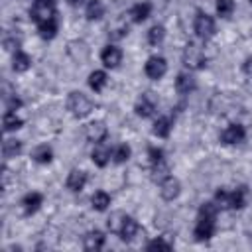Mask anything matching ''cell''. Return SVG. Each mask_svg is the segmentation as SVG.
Listing matches in <instances>:
<instances>
[{
    "instance_id": "6da1fadb",
    "label": "cell",
    "mask_w": 252,
    "mask_h": 252,
    "mask_svg": "<svg viewBox=\"0 0 252 252\" xmlns=\"http://www.w3.org/2000/svg\"><path fill=\"white\" fill-rule=\"evenodd\" d=\"M217 213H219V207L215 205V201H207V203H203L199 207V217H197V222H195V228H193L195 240L203 242V240H209L215 234Z\"/></svg>"
},
{
    "instance_id": "7a4b0ae2",
    "label": "cell",
    "mask_w": 252,
    "mask_h": 252,
    "mask_svg": "<svg viewBox=\"0 0 252 252\" xmlns=\"http://www.w3.org/2000/svg\"><path fill=\"white\" fill-rule=\"evenodd\" d=\"M67 110L75 116V118H85L89 116L93 110H94V104L93 100L81 93V91H71L69 96H67Z\"/></svg>"
},
{
    "instance_id": "3957f363",
    "label": "cell",
    "mask_w": 252,
    "mask_h": 252,
    "mask_svg": "<svg viewBox=\"0 0 252 252\" xmlns=\"http://www.w3.org/2000/svg\"><path fill=\"white\" fill-rule=\"evenodd\" d=\"M181 61L183 65L189 69V71H199L207 65V55L203 51V47H199L197 43L189 41L185 47H183V53H181Z\"/></svg>"
},
{
    "instance_id": "277c9868",
    "label": "cell",
    "mask_w": 252,
    "mask_h": 252,
    "mask_svg": "<svg viewBox=\"0 0 252 252\" xmlns=\"http://www.w3.org/2000/svg\"><path fill=\"white\" fill-rule=\"evenodd\" d=\"M30 16L35 22V26H41V24H45L49 20H55L57 18L55 0H33L32 10H30Z\"/></svg>"
},
{
    "instance_id": "5b68a950",
    "label": "cell",
    "mask_w": 252,
    "mask_h": 252,
    "mask_svg": "<svg viewBox=\"0 0 252 252\" xmlns=\"http://www.w3.org/2000/svg\"><path fill=\"white\" fill-rule=\"evenodd\" d=\"M193 30H195L199 39L209 41L215 35V20H213V16H209L207 12H197L195 22H193Z\"/></svg>"
},
{
    "instance_id": "8992f818",
    "label": "cell",
    "mask_w": 252,
    "mask_h": 252,
    "mask_svg": "<svg viewBox=\"0 0 252 252\" xmlns=\"http://www.w3.org/2000/svg\"><path fill=\"white\" fill-rule=\"evenodd\" d=\"M144 73L148 75V79L158 81L167 73V61L161 55H152L144 65Z\"/></svg>"
},
{
    "instance_id": "52a82bcc",
    "label": "cell",
    "mask_w": 252,
    "mask_h": 252,
    "mask_svg": "<svg viewBox=\"0 0 252 252\" xmlns=\"http://www.w3.org/2000/svg\"><path fill=\"white\" fill-rule=\"evenodd\" d=\"M156 108H158V100H156V96H154L152 93H142V94L138 96L136 104H134V110H136V114H138L140 118H150V116H154Z\"/></svg>"
},
{
    "instance_id": "ba28073f",
    "label": "cell",
    "mask_w": 252,
    "mask_h": 252,
    "mask_svg": "<svg viewBox=\"0 0 252 252\" xmlns=\"http://www.w3.org/2000/svg\"><path fill=\"white\" fill-rule=\"evenodd\" d=\"M108 136V128L102 120H93L85 126V138L91 142V144H102Z\"/></svg>"
},
{
    "instance_id": "9c48e42d",
    "label": "cell",
    "mask_w": 252,
    "mask_h": 252,
    "mask_svg": "<svg viewBox=\"0 0 252 252\" xmlns=\"http://www.w3.org/2000/svg\"><path fill=\"white\" fill-rule=\"evenodd\" d=\"M244 140H246V128H244L242 124H238V122L228 124V126L220 132V142H222V144L232 146V144H240V142H244Z\"/></svg>"
},
{
    "instance_id": "30bf717a",
    "label": "cell",
    "mask_w": 252,
    "mask_h": 252,
    "mask_svg": "<svg viewBox=\"0 0 252 252\" xmlns=\"http://www.w3.org/2000/svg\"><path fill=\"white\" fill-rule=\"evenodd\" d=\"M179 193H181V183H179L177 177L169 175V177H165L163 181H159V195H161V199L173 201V199L179 197Z\"/></svg>"
},
{
    "instance_id": "8fae6325",
    "label": "cell",
    "mask_w": 252,
    "mask_h": 252,
    "mask_svg": "<svg viewBox=\"0 0 252 252\" xmlns=\"http://www.w3.org/2000/svg\"><path fill=\"white\" fill-rule=\"evenodd\" d=\"M100 61H102L104 67L116 69V67L122 63V49L116 47V45H106V47L100 51Z\"/></svg>"
},
{
    "instance_id": "7c38bea8",
    "label": "cell",
    "mask_w": 252,
    "mask_h": 252,
    "mask_svg": "<svg viewBox=\"0 0 252 252\" xmlns=\"http://www.w3.org/2000/svg\"><path fill=\"white\" fill-rule=\"evenodd\" d=\"M20 205H22L24 215H33V213H37V209L43 205V195L37 193V191H32V193L24 195V199L20 201Z\"/></svg>"
},
{
    "instance_id": "4fadbf2b",
    "label": "cell",
    "mask_w": 252,
    "mask_h": 252,
    "mask_svg": "<svg viewBox=\"0 0 252 252\" xmlns=\"http://www.w3.org/2000/svg\"><path fill=\"white\" fill-rule=\"evenodd\" d=\"M104 240H106V236L100 230H96V228L94 230H89L83 236V248L89 250V252H96V250H100L104 246Z\"/></svg>"
},
{
    "instance_id": "5bb4252c",
    "label": "cell",
    "mask_w": 252,
    "mask_h": 252,
    "mask_svg": "<svg viewBox=\"0 0 252 252\" xmlns=\"http://www.w3.org/2000/svg\"><path fill=\"white\" fill-rule=\"evenodd\" d=\"M65 185H67V189H69V191H73V193L83 191V189H85V185H87V173H85L83 169H71V171H69V175H67Z\"/></svg>"
},
{
    "instance_id": "9a60e30c",
    "label": "cell",
    "mask_w": 252,
    "mask_h": 252,
    "mask_svg": "<svg viewBox=\"0 0 252 252\" xmlns=\"http://www.w3.org/2000/svg\"><path fill=\"white\" fill-rule=\"evenodd\" d=\"M197 89V81H195V77L191 75V73H179L177 77H175V91L179 93V94H189V93H193Z\"/></svg>"
},
{
    "instance_id": "2e32d148",
    "label": "cell",
    "mask_w": 252,
    "mask_h": 252,
    "mask_svg": "<svg viewBox=\"0 0 252 252\" xmlns=\"http://www.w3.org/2000/svg\"><path fill=\"white\" fill-rule=\"evenodd\" d=\"M110 158H112V150L108 146H104V142L102 144H94V150L91 154V159H93L94 165L104 167V165H108Z\"/></svg>"
},
{
    "instance_id": "e0dca14e",
    "label": "cell",
    "mask_w": 252,
    "mask_h": 252,
    "mask_svg": "<svg viewBox=\"0 0 252 252\" xmlns=\"http://www.w3.org/2000/svg\"><path fill=\"white\" fill-rule=\"evenodd\" d=\"M150 12H152V4H150V2H138V4H134V6L128 10V16H130L132 22L140 24V22H144V20L150 16Z\"/></svg>"
},
{
    "instance_id": "ac0fdd59",
    "label": "cell",
    "mask_w": 252,
    "mask_h": 252,
    "mask_svg": "<svg viewBox=\"0 0 252 252\" xmlns=\"http://www.w3.org/2000/svg\"><path fill=\"white\" fill-rule=\"evenodd\" d=\"M171 128H173V120H171L169 116H158L156 122H154L152 132H154V136H158V138H167L169 132H171Z\"/></svg>"
},
{
    "instance_id": "d6986e66",
    "label": "cell",
    "mask_w": 252,
    "mask_h": 252,
    "mask_svg": "<svg viewBox=\"0 0 252 252\" xmlns=\"http://www.w3.org/2000/svg\"><path fill=\"white\" fill-rule=\"evenodd\" d=\"M30 67H32V57H30L26 51L16 49V53H14V57H12V69H14L16 73H24V71H28Z\"/></svg>"
},
{
    "instance_id": "ffe728a7",
    "label": "cell",
    "mask_w": 252,
    "mask_h": 252,
    "mask_svg": "<svg viewBox=\"0 0 252 252\" xmlns=\"http://www.w3.org/2000/svg\"><path fill=\"white\" fill-rule=\"evenodd\" d=\"M138 232H140V224H138L132 217H128V219H126V222H124V226L120 228L118 236H120L124 242H132V240L138 236Z\"/></svg>"
},
{
    "instance_id": "44dd1931",
    "label": "cell",
    "mask_w": 252,
    "mask_h": 252,
    "mask_svg": "<svg viewBox=\"0 0 252 252\" xmlns=\"http://www.w3.org/2000/svg\"><path fill=\"white\" fill-rule=\"evenodd\" d=\"M32 159L37 161V163H49V161L53 159V150H51V146H47V144L35 146L33 152H32Z\"/></svg>"
},
{
    "instance_id": "7402d4cb",
    "label": "cell",
    "mask_w": 252,
    "mask_h": 252,
    "mask_svg": "<svg viewBox=\"0 0 252 252\" xmlns=\"http://www.w3.org/2000/svg\"><path fill=\"white\" fill-rule=\"evenodd\" d=\"M22 124H24V120L16 114V110H6V112H4V116H2V126H4L6 132H14V130L22 128Z\"/></svg>"
},
{
    "instance_id": "603a6c76",
    "label": "cell",
    "mask_w": 252,
    "mask_h": 252,
    "mask_svg": "<svg viewBox=\"0 0 252 252\" xmlns=\"http://www.w3.org/2000/svg\"><path fill=\"white\" fill-rule=\"evenodd\" d=\"M108 85V75L104 71H93L89 75V87L94 91V93H100L104 87Z\"/></svg>"
},
{
    "instance_id": "cb8c5ba5",
    "label": "cell",
    "mask_w": 252,
    "mask_h": 252,
    "mask_svg": "<svg viewBox=\"0 0 252 252\" xmlns=\"http://www.w3.org/2000/svg\"><path fill=\"white\" fill-rule=\"evenodd\" d=\"M91 205L94 211H106L110 207V195L106 191H94L93 197H91Z\"/></svg>"
},
{
    "instance_id": "d4e9b609",
    "label": "cell",
    "mask_w": 252,
    "mask_h": 252,
    "mask_svg": "<svg viewBox=\"0 0 252 252\" xmlns=\"http://www.w3.org/2000/svg\"><path fill=\"white\" fill-rule=\"evenodd\" d=\"M126 219H128V215H126V213H122V211H116V213H112V215L108 217V220H106V226H108V230H110V232H114V234H118V232H120V228L124 226Z\"/></svg>"
},
{
    "instance_id": "484cf974",
    "label": "cell",
    "mask_w": 252,
    "mask_h": 252,
    "mask_svg": "<svg viewBox=\"0 0 252 252\" xmlns=\"http://www.w3.org/2000/svg\"><path fill=\"white\" fill-rule=\"evenodd\" d=\"M85 16L87 20H98L104 16V4L102 0H89L87 8H85Z\"/></svg>"
},
{
    "instance_id": "4316f807",
    "label": "cell",
    "mask_w": 252,
    "mask_h": 252,
    "mask_svg": "<svg viewBox=\"0 0 252 252\" xmlns=\"http://www.w3.org/2000/svg\"><path fill=\"white\" fill-rule=\"evenodd\" d=\"M20 152H22V142H20V140H16V138H8V140H4V144H2V154H4L6 159L16 158Z\"/></svg>"
},
{
    "instance_id": "83f0119b",
    "label": "cell",
    "mask_w": 252,
    "mask_h": 252,
    "mask_svg": "<svg viewBox=\"0 0 252 252\" xmlns=\"http://www.w3.org/2000/svg\"><path fill=\"white\" fill-rule=\"evenodd\" d=\"M57 30H59L57 18H55V20H49V22H45V24H41V26H37V32H39V35H41L43 39H53V37L57 35Z\"/></svg>"
},
{
    "instance_id": "f1b7e54d",
    "label": "cell",
    "mask_w": 252,
    "mask_h": 252,
    "mask_svg": "<svg viewBox=\"0 0 252 252\" xmlns=\"http://www.w3.org/2000/svg\"><path fill=\"white\" fill-rule=\"evenodd\" d=\"M246 205V187H238L234 191H230V209L238 211Z\"/></svg>"
},
{
    "instance_id": "f546056e",
    "label": "cell",
    "mask_w": 252,
    "mask_h": 252,
    "mask_svg": "<svg viewBox=\"0 0 252 252\" xmlns=\"http://www.w3.org/2000/svg\"><path fill=\"white\" fill-rule=\"evenodd\" d=\"M171 173H169V165L165 163V159H161V161H158V163H154L152 165V179L154 181H163L165 177H169Z\"/></svg>"
},
{
    "instance_id": "4dcf8cb0",
    "label": "cell",
    "mask_w": 252,
    "mask_h": 252,
    "mask_svg": "<svg viewBox=\"0 0 252 252\" xmlns=\"http://www.w3.org/2000/svg\"><path fill=\"white\" fill-rule=\"evenodd\" d=\"M163 37H165V28L161 24H156L150 28V32H148V43L150 45H159L163 41Z\"/></svg>"
},
{
    "instance_id": "1f68e13d",
    "label": "cell",
    "mask_w": 252,
    "mask_h": 252,
    "mask_svg": "<svg viewBox=\"0 0 252 252\" xmlns=\"http://www.w3.org/2000/svg\"><path fill=\"white\" fill-rule=\"evenodd\" d=\"M130 154H132V150L128 144H118L112 150V159H114V163H124V161H128Z\"/></svg>"
},
{
    "instance_id": "d6a6232c",
    "label": "cell",
    "mask_w": 252,
    "mask_h": 252,
    "mask_svg": "<svg viewBox=\"0 0 252 252\" xmlns=\"http://www.w3.org/2000/svg\"><path fill=\"white\" fill-rule=\"evenodd\" d=\"M215 205L219 207V211H228L230 209V191H226V189H219L217 193H215Z\"/></svg>"
},
{
    "instance_id": "836d02e7",
    "label": "cell",
    "mask_w": 252,
    "mask_h": 252,
    "mask_svg": "<svg viewBox=\"0 0 252 252\" xmlns=\"http://www.w3.org/2000/svg\"><path fill=\"white\" fill-rule=\"evenodd\" d=\"M217 14L220 16V18H230L232 16V12H234V8H236V4H234V0H217Z\"/></svg>"
},
{
    "instance_id": "e575fe53",
    "label": "cell",
    "mask_w": 252,
    "mask_h": 252,
    "mask_svg": "<svg viewBox=\"0 0 252 252\" xmlns=\"http://www.w3.org/2000/svg\"><path fill=\"white\" fill-rule=\"evenodd\" d=\"M171 248H173V244L163 240L161 236H158V238H154L146 244V250H171Z\"/></svg>"
},
{
    "instance_id": "d590c367",
    "label": "cell",
    "mask_w": 252,
    "mask_h": 252,
    "mask_svg": "<svg viewBox=\"0 0 252 252\" xmlns=\"http://www.w3.org/2000/svg\"><path fill=\"white\" fill-rule=\"evenodd\" d=\"M148 156H150V163L154 165V163H158V161H161L163 159V150L161 148H148Z\"/></svg>"
},
{
    "instance_id": "8d00e7d4",
    "label": "cell",
    "mask_w": 252,
    "mask_h": 252,
    "mask_svg": "<svg viewBox=\"0 0 252 252\" xmlns=\"http://www.w3.org/2000/svg\"><path fill=\"white\" fill-rule=\"evenodd\" d=\"M22 106V100L14 94V96H6V110H18Z\"/></svg>"
},
{
    "instance_id": "74e56055",
    "label": "cell",
    "mask_w": 252,
    "mask_h": 252,
    "mask_svg": "<svg viewBox=\"0 0 252 252\" xmlns=\"http://www.w3.org/2000/svg\"><path fill=\"white\" fill-rule=\"evenodd\" d=\"M242 73H244L248 79H252V55L244 59V63H242Z\"/></svg>"
},
{
    "instance_id": "f35d334b",
    "label": "cell",
    "mask_w": 252,
    "mask_h": 252,
    "mask_svg": "<svg viewBox=\"0 0 252 252\" xmlns=\"http://www.w3.org/2000/svg\"><path fill=\"white\" fill-rule=\"evenodd\" d=\"M67 2H69L71 6H81V4H83V0H67Z\"/></svg>"
},
{
    "instance_id": "ab89813d",
    "label": "cell",
    "mask_w": 252,
    "mask_h": 252,
    "mask_svg": "<svg viewBox=\"0 0 252 252\" xmlns=\"http://www.w3.org/2000/svg\"><path fill=\"white\" fill-rule=\"evenodd\" d=\"M250 2H252V0H250Z\"/></svg>"
}]
</instances>
